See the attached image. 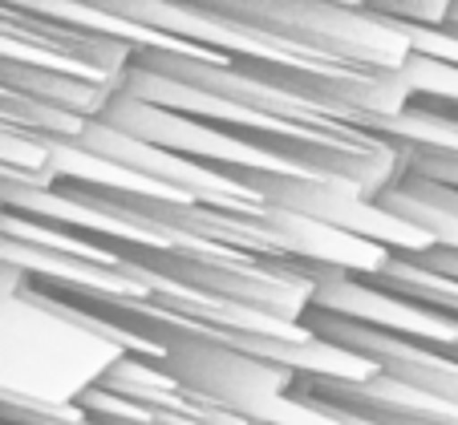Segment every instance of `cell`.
I'll return each instance as SVG.
<instances>
[{"instance_id": "obj_4", "label": "cell", "mask_w": 458, "mask_h": 425, "mask_svg": "<svg viewBox=\"0 0 458 425\" xmlns=\"http://www.w3.org/2000/svg\"><path fill=\"white\" fill-rule=\"evenodd\" d=\"M114 425H216V421H208V417H191V413H171V409H147L142 417L114 421Z\"/></svg>"}, {"instance_id": "obj_2", "label": "cell", "mask_w": 458, "mask_h": 425, "mask_svg": "<svg viewBox=\"0 0 458 425\" xmlns=\"http://www.w3.org/2000/svg\"><path fill=\"white\" fill-rule=\"evenodd\" d=\"M86 312L126 329L142 345V356L158 361V369L187 397L243 425H341L325 405L296 393L293 369L240 348L232 329H216L179 312Z\"/></svg>"}, {"instance_id": "obj_3", "label": "cell", "mask_w": 458, "mask_h": 425, "mask_svg": "<svg viewBox=\"0 0 458 425\" xmlns=\"http://www.w3.org/2000/svg\"><path fill=\"white\" fill-rule=\"evenodd\" d=\"M251 191L259 195L264 211H280V215L312 219L320 227H333L341 235L377 243V247H406V252H422L426 231L410 227L402 215L389 207H377L369 195L345 182L337 174H317V171H248Z\"/></svg>"}, {"instance_id": "obj_1", "label": "cell", "mask_w": 458, "mask_h": 425, "mask_svg": "<svg viewBox=\"0 0 458 425\" xmlns=\"http://www.w3.org/2000/svg\"><path fill=\"white\" fill-rule=\"evenodd\" d=\"M142 345L81 304L25 284L0 296V405L81 417V397Z\"/></svg>"}]
</instances>
